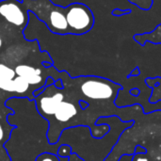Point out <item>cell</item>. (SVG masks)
<instances>
[{
	"label": "cell",
	"mask_w": 161,
	"mask_h": 161,
	"mask_svg": "<svg viewBox=\"0 0 161 161\" xmlns=\"http://www.w3.org/2000/svg\"><path fill=\"white\" fill-rule=\"evenodd\" d=\"M16 76L14 69L9 66L0 63V79H13Z\"/></svg>",
	"instance_id": "ba28073f"
},
{
	"label": "cell",
	"mask_w": 161,
	"mask_h": 161,
	"mask_svg": "<svg viewBox=\"0 0 161 161\" xmlns=\"http://www.w3.org/2000/svg\"><path fill=\"white\" fill-rule=\"evenodd\" d=\"M65 17L68 25V34L83 35L92 30L94 25V15L85 4L73 3L65 7Z\"/></svg>",
	"instance_id": "3957f363"
},
{
	"label": "cell",
	"mask_w": 161,
	"mask_h": 161,
	"mask_svg": "<svg viewBox=\"0 0 161 161\" xmlns=\"http://www.w3.org/2000/svg\"><path fill=\"white\" fill-rule=\"evenodd\" d=\"M13 113L14 111L8 107L0 112V161H11L10 157L5 149V143L8 141L11 131L15 127L10 125L8 121V116Z\"/></svg>",
	"instance_id": "8992f818"
},
{
	"label": "cell",
	"mask_w": 161,
	"mask_h": 161,
	"mask_svg": "<svg viewBox=\"0 0 161 161\" xmlns=\"http://www.w3.org/2000/svg\"><path fill=\"white\" fill-rule=\"evenodd\" d=\"M53 77L48 76L41 93L34 97L38 113L48 123L46 138L49 144L58 142L61 133L71 127L88 126L90 123L84 115L79 102L67 95L63 89H58L54 84Z\"/></svg>",
	"instance_id": "6da1fadb"
},
{
	"label": "cell",
	"mask_w": 161,
	"mask_h": 161,
	"mask_svg": "<svg viewBox=\"0 0 161 161\" xmlns=\"http://www.w3.org/2000/svg\"><path fill=\"white\" fill-rule=\"evenodd\" d=\"M1 1H4V0H0V2ZM17 1H19V2H23V0H17Z\"/></svg>",
	"instance_id": "9a60e30c"
},
{
	"label": "cell",
	"mask_w": 161,
	"mask_h": 161,
	"mask_svg": "<svg viewBox=\"0 0 161 161\" xmlns=\"http://www.w3.org/2000/svg\"><path fill=\"white\" fill-rule=\"evenodd\" d=\"M14 71L16 75L24 78L31 86L34 92L45 85L47 77L42 75V72L40 68H35L27 64H21L17 65Z\"/></svg>",
	"instance_id": "5b68a950"
},
{
	"label": "cell",
	"mask_w": 161,
	"mask_h": 161,
	"mask_svg": "<svg viewBox=\"0 0 161 161\" xmlns=\"http://www.w3.org/2000/svg\"><path fill=\"white\" fill-rule=\"evenodd\" d=\"M0 15L6 21L17 27H25L29 13L25 5L17 0H4L0 2Z\"/></svg>",
	"instance_id": "277c9868"
},
{
	"label": "cell",
	"mask_w": 161,
	"mask_h": 161,
	"mask_svg": "<svg viewBox=\"0 0 161 161\" xmlns=\"http://www.w3.org/2000/svg\"><path fill=\"white\" fill-rule=\"evenodd\" d=\"M140 74H141V71H140V69L138 68V67H136L130 74H129V75H128V77H131V76H138V75H140Z\"/></svg>",
	"instance_id": "4fadbf2b"
},
{
	"label": "cell",
	"mask_w": 161,
	"mask_h": 161,
	"mask_svg": "<svg viewBox=\"0 0 161 161\" xmlns=\"http://www.w3.org/2000/svg\"><path fill=\"white\" fill-rule=\"evenodd\" d=\"M132 12L131 9L127 8V9H121V8H114L111 12V14L113 16H123V15H126V14H130Z\"/></svg>",
	"instance_id": "8fae6325"
},
{
	"label": "cell",
	"mask_w": 161,
	"mask_h": 161,
	"mask_svg": "<svg viewBox=\"0 0 161 161\" xmlns=\"http://www.w3.org/2000/svg\"><path fill=\"white\" fill-rule=\"evenodd\" d=\"M26 9L55 34H68V25L65 17V8L53 4L52 0H23Z\"/></svg>",
	"instance_id": "7a4b0ae2"
},
{
	"label": "cell",
	"mask_w": 161,
	"mask_h": 161,
	"mask_svg": "<svg viewBox=\"0 0 161 161\" xmlns=\"http://www.w3.org/2000/svg\"><path fill=\"white\" fill-rule=\"evenodd\" d=\"M69 161H85L83 158H79V156L75 153H72L69 156Z\"/></svg>",
	"instance_id": "7c38bea8"
},
{
	"label": "cell",
	"mask_w": 161,
	"mask_h": 161,
	"mask_svg": "<svg viewBox=\"0 0 161 161\" xmlns=\"http://www.w3.org/2000/svg\"><path fill=\"white\" fill-rule=\"evenodd\" d=\"M35 161H59V158L56 154L50 152H44L40 154L35 158Z\"/></svg>",
	"instance_id": "9c48e42d"
},
{
	"label": "cell",
	"mask_w": 161,
	"mask_h": 161,
	"mask_svg": "<svg viewBox=\"0 0 161 161\" xmlns=\"http://www.w3.org/2000/svg\"><path fill=\"white\" fill-rule=\"evenodd\" d=\"M2 43H3V42H2V39H1V37H0V48L2 47Z\"/></svg>",
	"instance_id": "5bb4252c"
},
{
	"label": "cell",
	"mask_w": 161,
	"mask_h": 161,
	"mask_svg": "<svg viewBox=\"0 0 161 161\" xmlns=\"http://www.w3.org/2000/svg\"><path fill=\"white\" fill-rule=\"evenodd\" d=\"M72 154V147L68 144H62L61 146H59L57 150L56 155L58 157H69Z\"/></svg>",
	"instance_id": "30bf717a"
},
{
	"label": "cell",
	"mask_w": 161,
	"mask_h": 161,
	"mask_svg": "<svg viewBox=\"0 0 161 161\" xmlns=\"http://www.w3.org/2000/svg\"><path fill=\"white\" fill-rule=\"evenodd\" d=\"M134 41L140 45L144 46L147 42L154 44H161V23L158 25L151 32L135 34L133 37Z\"/></svg>",
	"instance_id": "52a82bcc"
}]
</instances>
